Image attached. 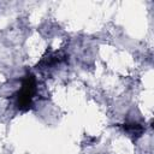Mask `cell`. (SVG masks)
I'll use <instances>...</instances> for the list:
<instances>
[{
  "instance_id": "obj_1",
  "label": "cell",
  "mask_w": 154,
  "mask_h": 154,
  "mask_svg": "<svg viewBox=\"0 0 154 154\" xmlns=\"http://www.w3.org/2000/svg\"><path fill=\"white\" fill-rule=\"evenodd\" d=\"M36 93V79L32 75H28L24 77L22 88L17 93L16 96V105L19 109L26 111L32 105V99Z\"/></svg>"
}]
</instances>
